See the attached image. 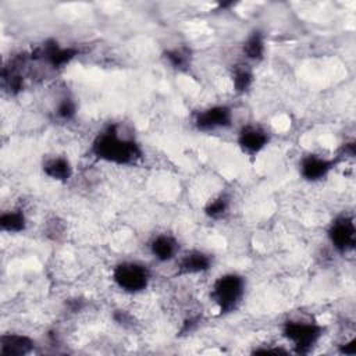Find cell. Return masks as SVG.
<instances>
[{
  "label": "cell",
  "instance_id": "2e32d148",
  "mask_svg": "<svg viewBox=\"0 0 356 356\" xmlns=\"http://www.w3.org/2000/svg\"><path fill=\"white\" fill-rule=\"evenodd\" d=\"M165 61L178 71H186L192 63L191 49L186 46H175L164 51Z\"/></svg>",
  "mask_w": 356,
  "mask_h": 356
},
{
  "label": "cell",
  "instance_id": "30bf717a",
  "mask_svg": "<svg viewBox=\"0 0 356 356\" xmlns=\"http://www.w3.org/2000/svg\"><path fill=\"white\" fill-rule=\"evenodd\" d=\"M213 264L211 256L203 250H189L178 257L177 271L181 275L202 274L210 270Z\"/></svg>",
  "mask_w": 356,
  "mask_h": 356
},
{
  "label": "cell",
  "instance_id": "277c9868",
  "mask_svg": "<svg viewBox=\"0 0 356 356\" xmlns=\"http://www.w3.org/2000/svg\"><path fill=\"white\" fill-rule=\"evenodd\" d=\"M111 277L114 284L127 293H139L150 282L149 268L139 261H121L115 264Z\"/></svg>",
  "mask_w": 356,
  "mask_h": 356
},
{
  "label": "cell",
  "instance_id": "7c38bea8",
  "mask_svg": "<svg viewBox=\"0 0 356 356\" xmlns=\"http://www.w3.org/2000/svg\"><path fill=\"white\" fill-rule=\"evenodd\" d=\"M35 349V341L25 334H3L0 338L1 356H25Z\"/></svg>",
  "mask_w": 356,
  "mask_h": 356
},
{
  "label": "cell",
  "instance_id": "5bb4252c",
  "mask_svg": "<svg viewBox=\"0 0 356 356\" xmlns=\"http://www.w3.org/2000/svg\"><path fill=\"white\" fill-rule=\"evenodd\" d=\"M43 172L54 181L67 182L72 177V165L67 157L54 156L43 163Z\"/></svg>",
  "mask_w": 356,
  "mask_h": 356
},
{
  "label": "cell",
  "instance_id": "8fae6325",
  "mask_svg": "<svg viewBox=\"0 0 356 356\" xmlns=\"http://www.w3.org/2000/svg\"><path fill=\"white\" fill-rule=\"evenodd\" d=\"M149 250L157 261L167 263L178 257L179 243L171 234H159L150 241Z\"/></svg>",
  "mask_w": 356,
  "mask_h": 356
},
{
  "label": "cell",
  "instance_id": "8992f818",
  "mask_svg": "<svg viewBox=\"0 0 356 356\" xmlns=\"http://www.w3.org/2000/svg\"><path fill=\"white\" fill-rule=\"evenodd\" d=\"M195 128L200 132H213L232 125V108L227 104H214L200 110L193 120Z\"/></svg>",
  "mask_w": 356,
  "mask_h": 356
},
{
  "label": "cell",
  "instance_id": "ac0fdd59",
  "mask_svg": "<svg viewBox=\"0 0 356 356\" xmlns=\"http://www.w3.org/2000/svg\"><path fill=\"white\" fill-rule=\"evenodd\" d=\"M229 210V197L227 195H217L204 206V214L211 220H220L227 216Z\"/></svg>",
  "mask_w": 356,
  "mask_h": 356
},
{
  "label": "cell",
  "instance_id": "6da1fadb",
  "mask_svg": "<svg viewBox=\"0 0 356 356\" xmlns=\"http://www.w3.org/2000/svg\"><path fill=\"white\" fill-rule=\"evenodd\" d=\"M90 153L97 160L117 165L135 164L143 156L142 146L134 138L121 134L117 125H108L93 138Z\"/></svg>",
  "mask_w": 356,
  "mask_h": 356
},
{
  "label": "cell",
  "instance_id": "d6986e66",
  "mask_svg": "<svg viewBox=\"0 0 356 356\" xmlns=\"http://www.w3.org/2000/svg\"><path fill=\"white\" fill-rule=\"evenodd\" d=\"M54 114H56V117L60 121H70V120H72L75 117V114H76V104H75V102L71 97L64 96L57 103Z\"/></svg>",
  "mask_w": 356,
  "mask_h": 356
},
{
  "label": "cell",
  "instance_id": "9c48e42d",
  "mask_svg": "<svg viewBox=\"0 0 356 356\" xmlns=\"http://www.w3.org/2000/svg\"><path fill=\"white\" fill-rule=\"evenodd\" d=\"M338 159H327L320 154L309 153L299 161V174L305 181L317 182L325 178L337 165Z\"/></svg>",
  "mask_w": 356,
  "mask_h": 356
},
{
  "label": "cell",
  "instance_id": "9a60e30c",
  "mask_svg": "<svg viewBox=\"0 0 356 356\" xmlns=\"http://www.w3.org/2000/svg\"><path fill=\"white\" fill-rule=\"evenodd\" d=\"M0 228L4 232L17 234L26 228V217L21 209L3 211L0 216Z\"/></svg>",
  "mask_w": 356,
  "mask_h": 356
},
{
  "label": "cell",
  "instance_id": "3957f363",
  "mask_svg": "<svg viewBox=\"0 0 356 356\" xmlns=\"http://www.w3.org/2000/svg\"><path fill=\"white\" fill-rule=\"evenodd\" d=\"M324 330L325 328L316 321L291 318L282 324L281 332L296 353L306 355L320 342Z\"/></svg>",
  "mask_w": 356,
  "mask_h": 356
},
{
  "label": "cell",
  "instance_id": "7a4b0ae2",
  "mask_svg": "<svg viewBox=\"0 0 356 356\" xmlns=\"http://www.w3.org/2000/svg\"><path fill=\"white\" fill-rule=\"evenodd\" d=\"M246 281L236 273H227L220 275L211 285V300L216 303L221 314L231 313L238 309L243 300Z\"/></svg>",
  "mask_w": 356,
  "mask_h": 356
},
{
  "label": "cell",
  "instance_id": "ffe728a7",
  "mask_svg": "<svg viewBox=\"0 0 356 356\" xmlns=\"http://www.w3.org/2000/svg\"><path fill=\"white\" fill-rule=\"evenodd\" d=\"M355 343H356L355 339H350L349 342L341 345V352L345 353V355H350V356L355 355L356 353V345Z\"/></svg>",
  "mask_w": 356,
  "mask_h": 356
},
{
  "label": "cell",
  "instance_id": "5b68a950",
  "mask_svg": "<svg viewBox=\"0 0 356 356\" xmlns=\"http://www.w3.org/2000/svg\"><path fill=\"white\" fill-rule=\"evenodd\" d=\"M327 238L338 253L353 250L356 243V225L353 217L346 214L335 217L327 228Z\"/></svg>",
  "mask_w": 356,
  "mask_h": 356
},
{
  "label": "cell",
  "instance_id": "e0dca14e",
  "mask_svg": "<svg viewBox=\"0 0 356 356\" xmlns=\"http://www.w3.org/2000/svg\"><path fill=\"white\" fill-rule=\"evenodd\" d=\"M253 71L248 64H238L232 71V86L236 93H246L253 85Z\"/></svg>",
  "mask_w": 356,
  "mask_h": 356
},
{
  "label": "cell",
  "instance_id": "52a82bcc",
  "mask_svg": "<svg viewBox=\"0 0 356 356\" xmlns=\"http://www.w3.org/2000/svg\"><path fill=\"white\" fill-rule=\"evenodd\" d=\"M78 49L71 46H63L54 39H47L32 53V58H39L51 68H63L70 64L76 56Z\"/></svg>",
  "mask_w": 356,
  "mask_h": 356
},
{
  "label": "cell",
  "instance_id": "ba28073f",
  "mask_svg": "<svg viewBox=\"0 0 356 356\" xmlns=\"http://www.w3.org/2000/svg\"><path fill=\"white\" fill-rule=\"evenodd\" d=\"M270 142L268 132L257 124L243 125L236 136V143L248 156H256L263 152Z\"/></svg>",
  "mask_w": 356,
  "mask_h": 356
},
{
  "label": "cell",
  "instance_id": "4fadbf2b",
  "mask_svg": "<svg viewBox=\"0 0 356 356\" xmlns=\"http://www.w3.org/2000/svg\"><path fill=\"white\" fill-rule=\"evenodd\" d=\"M242 53L248 61L259 63L264 58L266 53V39L264 33L259 29H253L245 39L242 44Z\"/></svg>",
  "mask_w": 356,
  "mask_h": 356
}]
</instances>
